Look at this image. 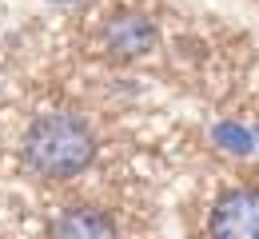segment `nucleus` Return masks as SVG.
<instances>
[{
  "instance_id": "1",
  "label": "nucleus",
  "mask_w": 259,
  "mask_h": 239,
  "mask_svg": "<svg viewBox=\"0 0 259 239\" xmlns=\"http://www.w3.org/2000/svg\"><path fill=\"white\" fill-rule=\"evenodd\" d=\"M24 164L52 183L76 179L96 160V132L76 112H44L24 132Z\"/></svg>"
},
{
  "instance_id": "3",
  "label": "nucleus",
  "mask_w": 259,
  "mask_h": 239,
  "mask_svg": "<svg viewBox=\"0 0 259 239\" xmlns=\"http://www.w3.org/2000/svg\"><path fill=\"white\" fill-rule=\"evenodd\" d=\"M100 44L112 60H140L160 44V28L144 12H116V16H108Z\"/></svg>"
},
{
  "instance_id": "2",
  "label": "nucleus",
  "mask_w": 259,
  "mask_h": 239,
  "mask_svg": "<svg viewBox=\"0 0 259 239\" xmlns=\"http://www.w3.org/2000/svg\"><path fill=\"white\" fill-rule=\"evenodd\" d=\"M207 239H259V187H227L207 215Z\"/></svg>"
},
{
  "instance_id": "4",
  "label": "nucleus",
  "mask_w": 259,
  "mask_h": 239,
  "mask_svg": "<svg viewBox=\"0 0 259 239\" xmlns=\"http://www.w3.org/2000/svg\"><path fill=\"white\" fill-rule=\"evenodd\" d=\"M48 239H120V227L104 207L72 204L48 223Z\"/></svg>"
}]
</instances>
